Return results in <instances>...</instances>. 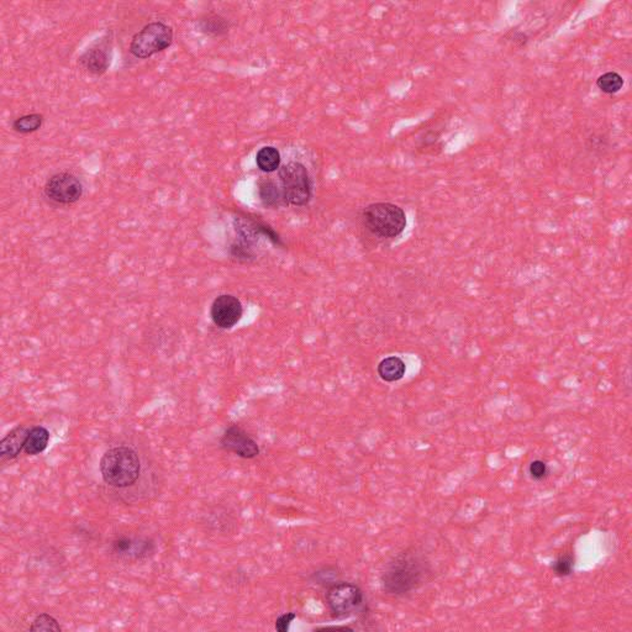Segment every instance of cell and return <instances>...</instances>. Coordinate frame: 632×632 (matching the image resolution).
Masks as SVG:
<instances>
[{
	"label": "cell",
	"mask_w": 632,
	"mask_h": 632,
	"mask_svg": "<svg viewBox=\"0 0 632 632\" xmlns=\"http://www.w3.org/2000/svg\"><path fill=\"white\" fill-rule=\"evenodd\" d=\"M43 123V116L41 114H29L15 120L13 123V129L20 134H30L38 131Z\"/></svg>",
	"instance_id": "obj_19"
},
{
	"label": "cell",
	"mask_w": 632,
	"mask_h": 632,
	"mask_svg": "<svg viewBox=\"0 0 632 632\" xmlns=\"http://www.w3.org/2000/svg\"><path fill=\"white\" fill-rule=\"evenodd\" d=\"M101 478L114 488H128L134 485L141 473V461L131 447L119 446L106 451L101 457Z\"/></svg>",
	"instance_id": "obj_2"
},
{
	"label": "cell",
	"mask_w": 632,
	"mask_h": 632,
	"mask_svg": "<svg viewBox=\"0 0 632 632\" xmlns=\"http://www.w3.org/2000/svg\"><path fill=\"white\" fill-rule=\"evenodd\" d=\"M48 442H50V432L46 427H33L30 429L29 435L25 442L24 452L29 456L40 455L47 448Z\"/></svg>",
	"instance_id": "obj_14"
},
{
	"label": "cell",
	"mask_w": 632,
	"mask_h": 632,
	"mask_svg": "<svg viewBox=\"0 0 632 632\" xmlns=\"http://www.w3.org/2000/svg\"><path fill=\"white\" fill-rule=\"evenodd\" d=\"M242 304L237 298L230 294H222L216 298L211 305L210 315L218 327L231 329L242 317Z\"/></svg>",
	"instance_id": "obj_9"
},
{
	"label": "cell",
	"mask_w": 632,
	"mask_h": 632,
	"mask_svg": "<svg viewBox=\"0 0 632 632\" xmlns=\"http://www.w3.org/2000/svg\"><path fill=\"white\" fill-rule=\"evenodd\" d=\"M29 431L25 427H18L5 436L0 442V456L3 460H14L20 455L24 450Z\"/></svg>",
	"instance_id": "obj_12"
},
{
	"label": "cell",
	"mask_w": 632,
	"mask_h": 632,
	"mask_svg": "<svg viewBox=\"0 0 632 632\" xmlns=\"http://www.w3.org/2000/svg\"><path fill=\"white\" fill-rule=\"evenodd\" d=\"M29 630L31 632H61L62 631V628H61V625L58 623L57 620L53 618V616H51L50 614H40V615H38V616L34 619V621L31 623Z\"/></svg>",
	"instance_id": "obj_20"
},
{
	"label": "cell",
	"mask_w": 632,
	"mask_h": 632,
	"mask_svg": "<svg viewBox=\"0 0 632 632\" xmlns=\"http://www.w3.org/2000/svg\"><path fill=\"white\" fill-rule=\"evenodd\" d=\"M429 575V565L415 551H405L394 558L382 575V587L387 594L402 597L417 589Z\"/></svg>",
	"instance_id": "obj_1"
},
{
	"label": "cell",
	"mask_w": 632,
	"mask_h": 632,
	"mask_svg": "<svg viewBox=\"0 0 632 632\" xmlns=\"http://www.w3.org/2000/svg\"><path fill=\"white\" fill-rule=\"evenodd\" d=\"M45 196L57 204L68 205L81 199L83 196V186L72 173H57L46 183Z\"/></svg>",
	"instance_id": "obj_7"
},
{
	"label": "cell",
	"mask_w": 632,
	"mask_h": 632,
	"mask_svg": "<svg viewBox=\"0 0 632 632\" xmlns=\"http://www.w3.org/2000/svg\"><path fill=\"white\" fill-rule=\"evenodd\" d=\"M279 187L288 205H307L312 199V179L302 163L289 162L279 169Z\"/></svg>",
	"instance_id": "obj_4"
},
{
	"label": "cell",
	"mask_w": 632,
	"mask_h": 632,
	"mask_svg": "<svg viewBox=\"0 0 632 632\" xmlns=\"http://www.w3.org/2000/svg\"><path fill=\"white\" fill-rule=\"evenodd\" d=\"M377 371H378L379 377L383 379L384 382L393 383V382L400 380L405 376L407 366L402 359H399L397 356H392V357L382 359L379 362Z\"/></svg>",
	"instance_id": "obj_13"
},
{
	"label": "cell",
	"mask_w": 632,
	"mask_h": 632,
	"mask_svg": "<svg viewBox=\"0 0 632 632\" xmlns=\"http://www.w3.org/2000/svg\"><path fill=\"white\" fill-rule=\"evenodd\" d=\"M597 86L605 94H615L623 89V79L616 72L604 73L597 79Z\"/></svg>",
	"instance_id": "obj_18"
},
{
	"label": "cell",
	"mask_w": 632,
	"mask_h": 632,
	"mask_svg": "<svg viewBox=\"0 0 632 632\" xmlns=\"http://www.w3.org/2000/svg\"><path fill=\"white\" fill-rule=\"evenodd\" d=\"M362 220L372 235L394 239L407 227V215L400 206L392 203H374L364 208Z\"/></svg>",
	"instance_id": "obj_3"
},
{
	"label": "cell",
	"mask_w": 632,
	"mask_h": 632,
	"mask_svg": "<svg viewBox=\"0 0 632 632\" xmlns=\"http://www.w3.org/2000/svg\"><path fill=\"white\" fill-rule=\"evenodd\" d=\"M220 444L224 450L239 456L244 460H252L259 455L257 442L239 425L227 427L221 437Z\"/></svg>",
	"instance_id": "obj_8"
},
{
	"label": "cell",
	"mask_w": 632,
	"mask_h": 632,
	"mask_svg": "<svg viewBox=\"0 0 632 632\" xmlns=\"http://www.w3.org/2000/svg\"><path fill=\"white\" fill-rule=\"evenodd\" d=\"M199 28H201V31L204 34L214 36V38H219V36H222V35L229 33L230 23L225 18L220 16V15L210 13V14L204 15L199 20Z\"/></svg>",
	"instance_id": "obj_16"
},
{
	"label": "cell",
	"mask_w": 632,
	"mask_h": 632,
	"mask_svg": "<svg viewBox=\"0 0 632 632\" xmlns=\"http://www.w3.org/2000/svg\"><path fill=\"white\" fill-rule=\"evenodd\" d=\"M575 560L572 555H562L558 560L553 562L552 570L558 577H568L573 573Z\"/></svg>",
	"instance_id": "obj_21"
},
{
	"label": "cell",
	"mask_w": 632,
	"mask_h": 632,
	"mask_svg": "<svg viewBox=\"0 0 632 632\" xmlns=\"http://www.w3.org/2000/svg\"><path fill=\"white\" fill-rule=\"evenodd\" d=\"M173 43V30L169 25L154 21L134 35L130 43V52L137 58H149L162 52Z\"/></svg>",
	"instance_id": "obj_6"
},
{
	"label": "cell",
	"mask_w": 632,
	"mask_h": 632,
	"mask_svg": "<svg viewBox=\"0 0 632 632\" xmlns=\"http://www.w3.org/2000/svg\"><path fill=\"white\" fill-rule=\"evenodd\" d=\"M259 199L266 208H278L284 204L279 183L273 179H262L259 186Z\"/></svg>",
	"instance_id": "obj_15"
},
{
	"label": "cell",
	"mask_w": 632,
	"mask_h": 632,
	"mask_svg": "<svg viewBox=\"0 0 632 632\" xmlns=\"http://www.w3.org/2000/svg\"><path fill=\"white\" fill-rule=\"evenodd\" d=\"M529 473L531 475L532 479L542 480V479L546 478L548 468L543 461L536 460L531 462V465L529 467Z\"/></svg>",
	"instance_id": "obj_23"
},
{
	"label": "cell",
	"mask_w": 632,
	"mask_h": 632,
	"mask_svg": "<svg viewBox=\"0 0 632 632\" xmlns=\"http://www.w3.org/2000/svg\"><path fill=\"white\" fill-rule=\"evenodd\" d=\"M256 162L262 172H276L281 166V154L276 147L266 146L257 152Z\"/></svg>",
	"instance_id": "obj_17"
},
{
	"label": "cell",
	"mask_w": 632,
	"mask_h": 632,
	"mask_svg": "<svg viewBox=\"0 0 632 632\" xmlns=\"http://www.w3.org/2000/svg\"><path fill=\"white\" fill-rule=\"evenodd\" d=\"M111 555L124 560H142L154 552V543L149 538L120 536L111 542Z\"/></svg>",
	"instance_id": "obj_10"
},
{
	"label": "cell",
	"mask_w": 632,
	"mask_h": 632,
	"mask_svg": "<svg viewBox=\"0 0 632 632\" xmlns=\"http://www.w3.org/2000/svg\"><path fill=\"white\" fill-rule=\"evenodd\" d=\"M295 619H297V615L294 613L283 614L276 620L274 628L278 632H287Z\"/></svg>",
	"instance_id": "obj_24"
},
{
	"label": "cell",
	"mask_w": 632,
	"mask_h": 632,
	"mask_svg": "<svg viewBox=\"0 0 632 632\" xmlns=\"http://www.w3.org/2000/svg\"><path fill=\"white\" fill-rule=\"evenodd\" d=\"M335 567H324L322 570H317L312 575V580L316 582V585H325L327 587L335 583L337 578Z\"/></svg>",
	"instance_id": "obj_22"
},
{
	"label": "cell",
	"mask_w": 632,
	"mask_h": 632,
	"mask_svg": "<svg viewBox=\"0 0 632 632\" xmlns=\"http://www.w3.org/2000/svg\"><path fill=\"white\" fill-rule=\"evenodd\" d=\"M111 52L109 40H98L79 57V64L88 72L101 76L111 66Z\"/></svg>",
	"instance_id": "obj_11"
},
{
	"label": "cell",
	"mask_w": 632,
	"mask_h": 632,
	"mask_svg": "<svg viewBox=\"0 0 632 632\" xmlns=\"http://www.w3.org/2000/svg\"><path fill=\"white\" fill-rule=\"evenodd\" d=\"M326 604L332 618L344 620L361 613L364 595L359 585L350 582H335L327 587Z\"/></svg>",
	"instance_id": "obj_5"
}]
</instances>
